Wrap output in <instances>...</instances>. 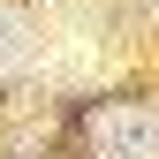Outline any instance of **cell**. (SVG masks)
I'll use <instances>...</instances> for the list:
<instances>
[{"mask_svg": "<svg viewBox=\"0 0 159 159\" xmlns=\"http://www.w3.org/2000/svg\"><path fill=\"white\" fill-rule=\"evenodd\" d=\"M91 152L98 159H159V114L121 98V106H98L91 114Z\"/></svg>", "mask_w": 159, "mask_h": 159, "instance_id": "obj_1", "label": "cell"}]
</instances>
